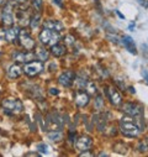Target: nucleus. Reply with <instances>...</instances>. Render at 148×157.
I'll return each mask as SVG.
<instances>
[{
	"label": "nucleus",
	"mask_w": 148,
	"mask_h": 157,
	"mask_svg": "<svg viewBox=\"0 0 148 157\" xmlns=\"http://www.w3.org/2000/svg\"><path fill=\"white\" fill-rule=\"evenodd\" d=\"M120 131L127 137H137L141 134V129L136 123V116H124L120 120Z\"/></svg>",
	"instance_id": "obj_1"
},
{
	"label": "nucleus",
	"mask_w": 148,
	"mask_h": 157,
	"mask_svg": "<svg viewBox=\"0 0 148 157\" xmlns=\"http://www.w3.org/2000/svg\"><path fill=\"white\" fill-rule=\"evenodd\" d=\"M2 108H3L4 113L8 115H17L22 111L24 105H22L21 100H19V99L8 98V99L2 100Z\"/></svg>",
	"instance_id": "obj_2"
},
{
	"label": "nucleus",
	"mask_w": 148,
	"mask_h": 157,
	"mask_svg": "<svg viewBox=\"0 0 148 157\" xmlns=\"http://www.w3.org/2000/svg\"><path fill=\"white\" fill-rule=\"evenodd\" d=\"M40 41L43 46H53L59 40V32L53 31L51 29L43 27V30L40 32Z\"/></svg>",
	"instance_id": "obj_3"
},
{
	"label": "nucleus",
	"mask_w": 148,
	"mask_h": 157,
	"mask_svg": "<svg viewBox=\"0 0 148 157\" xmlns=\"http://www.w3.org/2000/svg\"><path fill=\"white\" fill-rule=\"evenodd\" d=\"M15 5L16 3L14 2H9L4 10H3V16H2V21H3V25L5 27H10L13 26L14 24V11H15Z\"/></svg>",
	"instance_id": "obj_4"
},
{
	"label": "nucleus",
	"mask_w": 148,
	"mask_h": 157,
	"mask_svg": "<svg viewBox=\"0 0 148 157\" xmlns=\"http://www.w3.org/2000/svg\"><path fill=\"white\" fill-rule=\"evenodd\" d=\"M19 41H20V45L26 50V51H32L35 47H36V44H35V40L32 38V36L28 33L27 30H20V33H19Z\"/></svg>",
	"instance_id": "obj_5"
},
{
	"label": "nucleus",
	"mask_w": 148,
	"mask_h": 157,
	"mask_svg": "<svg viewBox=\"0 0 148 157\" xmlns=\"http://www.w3.org/2000/svg\"><path fill=\"white\" fill-rule=\"evenodd\" d=\"M43 71V64L41 61H32L27 62L24 67V72L28 77H36Z\"/></svg>",
	"instance_id": "obj_6"
},
{
	"label": "nucleus",
	"mask_w": 148,
	"mask_h": 157,
	"mask_svg": "<svg viewBox=\"0 0 148 157\" xmlns=\"http://www.w3.org/2000/svg\"><path fill=\"white\" fill-rule=\"evenodd\" d=\"M122 111L130 116H143V106L132 101L125 103L122 105Z\"/></svg>",
	"instance_id": "obj_7"
},
{
	"label": "nucleus",
	"mask_w": 148,
	"mask_h": 157,
	"mask_svg": "<svg viewBox=\"0 0 148 157\" xmlns=\"http://www.w3.org/2000/svg\"><path fill=\"white\" fill-rule=\"evenodd\" d=\"M74 79H76V74H74L73 71L70 69H67L64 71L59 77H58V83L65 88H69L73 86L74 83Z\"/></svg>",
	"instance_id": "obj_8"
},
{
	"label": "nucleus",
	"mask_w": 148,
	"mask_h": 157,
	"mask_svg": "<svg viewBox=\"0 0 148 157\" xmlns=\"http://www.w3.org/2000/svg\"><path fill=\"white\" fill-rule=\"evenodd\" d=\"M35 53L30 52V51H15L13 53V59L17 63H27V62H31L33 58H35Z\"/></svg>",
	"instance_id": "obj_9"
},
{
	"label": "nucleus",
	"mask_w": 148,
	"mask_h": 157,
	"mask_svg": "<svg viewBox=\"0 0 148 157\" xmlns=\"http://www.w3.org/2000/svg\"><path fill=\"white\" fill-rule=\"evenodd\" d=\"M91 146H93V139L88 135H82L76 142V147L78 151H87Z\"/></svg>",
	"instance_id": "obj_10"
},
{
	"label": "nucleus",
	"mask_w": 148,
	"mask_h": 157,
	"mask_svg": "<svg viewBox=\"0 0 148 157\" xmlns=\"http://www.w3.org/2000/svg\"><path fill=\"white\" fill-rule=\"evenodd\" d=\"M106 93H107V97H109V99H110V101H111V104H113V105L117 106V105L121 104V101H122V97H121V94L119 93V90H117L116 88H114V87H109Z\"/></svg>",
	"instance_id": "obj_11"
},
{
	"label": "nucleus",
	"mask_w": 148,
	"mask_h": 157,
	"mask_svg": "<svg viewBox=\"0 0 148 157\" xmlns=\"http://www.w3.org/2000/svg\"><path fill=\"white\" fill-rule=\"evenodd\" d=\"M74 100H76V104L78 106L84 108L89 104V94L83 90H77L76 94H74Z\"/></svg>",
	"instance_id": "obj_12"
},
{
	"label": "nucleus",
	"mask_w": 148,
	"mask_h": 157,
	"mask_svg": "<svg viewBox=\"0 0 148 157\" xmlns=\"http://www.w3.org/2000/svg\"><path fill=\"white\" fill-rule=\"evenodd\" d=\"M19 33H20V29L17 26H10L5 32V40L8 42H15L16 38H19Z\"/></svg>",
	"instance_id": "obj_13"
},
{
	"label": "nucleus",
	"mask_w": 148,
	"mask_h": 157,
	"mask_svg": "<svg viewBox=\"0 0 148 157\" xmlns=\"http://www.w3.org/2000/svg\"><path fill=\"white\" fill-rule=\"evenodd\" d=\"M43 27H47V29H51L53 31L59 32V31H62L64 29V25L58 20H46L43 22Z\"/></svg>",
	"instance_id": "obj_14"
},
{
	"label": "nucleus",
	"mask_w": 148,
	"mask_h": 157,
	"mask_svg": "<svg viewBox=\"0 0 148 157\" xmlns=\"http://www.w3.org/2000/svg\"><path fill=\"white\" fill-rule=\"evenodd\" d=\"M122 44L125 46V48L130 52V53H133V55H137V48H136V45L133 42V40L130 37V36H124L122 37Z\"/></svg>",
	"instance_id": "obj_15"
},
{
	"label": "nucleus",
	"mask_w": 148,
	"mask_h": 157,
	"mask_svg": "<svg viewBox=\"0 0 148 157\" xmlns=\"http://www.w3.org/2000/svg\"><path fill=\"white\" fill-rule=\"evenodd\" d=\"M22 71L24 69L19 64H13V66H10V68L8 71V77L10 79H16V78H19L22 74Z\"/></svg>",
	"instance_id": "obj_16"
},
{
	"label": "nucleus",
	"mask_w": 148,
	"mask_h": 157,
	"mask_svg": "<svg viewBox=\"0 0 148 157\" xmlns=\"http://www.w3.org/2000/svg\"><path fill=\"white\" fill-rule=\"evenodd\" d=\"M67 52V48L64 45H61V44H54L53 46H51V53L54 56V57H62L64 56Z\"/></svg>",
	"instance_id": "obj_17"
},
{
	"label": "nucleus",
	"mask_w": 148,
	"mask_h": 157,
	"mask_svg": "<svg viewBox=\"0 0 148 157\" xmlns=\"http://www.w3.org/2000/svg\"><path fill=\"white\" fill-rule=\"evenodd\" d=\"M16 16H17V21H19V24H20L21 26H26V25L30 24V17H28L27 11L19 9V10L16 11Z\"/></svg>",
	"instance_id": "obj_18"
},
{
	"label": "nucleus",
	"mask_w": 148,
	"mask_h": 157,
	"mask_svg": "<svg viewBox=\"0 0 148 157\" xmlns=\"http://www.w3.org/2000/svg\"><path fill=\"white\" fill-rule=\"evenodd\" d=\"M36 57L39 58L41 62L47 61L50 58V52L46 48H43V47H39V48H37V51H36Z\"/></svg>",
	"instance_id": "obj_19"
},
{
	"label": "nucleus",
	"mask_w": 148,
	"mask_h": 157,
	"mask_svg": "<svg viewBox=\"0 0 148 157\" xmlns=\"http://www.w3.org/2000/svg\"><path fill=\"white\" fill-rule=\"evenodd\" d=\"M40 22H41V15L37 13V14H35L31 19H30V27L32 29V30H36L37 27H39V25H40Z\"/></svg>",
	"instance_id": "obj_20"
},
{
	"label": "nucleus",
	"mask_w": 148,
	"mask_h": 157,
	"mask_svg": "<svg viewBox=\"0 0 148 157\" xmlns=\"http://www.w3.org/2000/svg\"><path fill=\"white\" fill-rule=\"evenodd\" d=\"M114 151H116L121 155H126L128 152V146L124 142H117V144L114 145Z\"/></svg>",
	"instance_id": "obj_21"
},
{
	"label": "nucleus",
	"mask_w": 148,
	"mask_h": 157,
	"mask_svg": "<svg viewBox=\"0 0 148 157\" xmlns=\"http://www.w3.org/2000/svg\"><path fill=\"white\" fill-rule=\"evenodd\" d=\"M48 139L52 141H61L63 139V132L61 130H52L48 132Z\"/></svg>",
	"instance_id": "obj_22"
},
{
	"label": "nucleus",
	"mask_w": 148,
	"mask_h": 157,
	"mask_svg": "<svg viewBox=\"0 0 148 157\" xmlns=\"http://www.w3.org/2000/svg\"><path fill=\"white\" fill-rule=\"evenodd\" d=\"M137 150H138L139 152H147V151H148V137H146V139H143L142 141L138 142Z\"/></svg>",
	"instance_id": "obj_23"
},
{
	"label": "nucleus",
	"mask_w": 148,
	"mask_h": 157,
	"mask_svg": "<svg viewBox=\"0 0 148 157\" xmlns=\"http://www.w3.org/2000/svg\"><path fill=\"white\" fill-rule=\"evenodd\" d=\"M85 88L88 89L89 94H95V93H96V86H95V84H94V82H91V81H88V83H87Z\"/></svg>",
	"instance_id": "obj_24"
},
{
	"label": "nucleus",
	"mask_w": 148,
	"mask_h": 157,
	"mask_svg": "<svg viewBox=\"0 0 148 157\" xmlns=\"http://www.w3.org/2000/svg\"><path fill=\"white\" fill-rule=\"evenodd\" d=\"M102 106H104V100H102L101 95H98V97H96V99H95V108L100 110Z\"/></svg>",
	"instance_id": "obj_25"
},
{
	"label": "nucleus",
	"mask_w": 148,
	"mask_h": 157,
	"mask_svg": "<svg viewBox=\"0 0 148 157\" xmlns=\"http://www.w3.org/2000/svg\"><path fill=\"white\" fill-rule=\"evenodd\" d=\"M32 4L35 6V9H37L39 11L42 9V0H32Z\"/></svg>",
	"instance_id": "obj_26"
},
{
	"label": "nucleus",
	"mask_w": 148,
	"mask_h": 157,
	"mask_svg": "<svg viewBox=\"0 0 148 157\" xmlns=\"http://www.w3.org/2000/svg\"><path fill=\"white\" fill-rule=\"evenodd\" d=\"M47 145H45V144H39L37 145V150H39L41 153H47Z\"/></svg>",
	"instance_id": "obj_27"
},
{
	"label": "nucleus",
	"mask_w": 148,
	"mask_h": 157,
	"mask_svg": "<svg viewBox=\"0 0 148 157\" xmlns=\"http://www.w3.org/2000/svg\"><path fill=\"white\" fill-rule=\"evenodd\" d=\"M50 94H51V95H58V94H59V90H58L57 88H51V89H50Z\"/></svg>",
	"instance_id": "obj_28"
},
{
	"label": "nucleus",
	"mask_w": 148,
	"mask_h": 157,
	"mask_svg": "<svg viewBox=\"0 0 148 157\" xmlns=\"http://www.w3.org/2000/svg\"><path fill=\"white\" fill-rule=\"evenodd\" d=\"M80 156H94L91 152H89L88 150L87 151H82V153H80Z\"/></svg>",
	"instance_id": "obj_29"
},
{
	"label": "nucleus",
	"mask_w": 148,
	"mask_h": 157,
	"mask_svg": "<svg viewBox=\"0 0 148 157\" xmlns=\"http://www.w3.org/2000/svg\"><path fill=\"white\" fill-rule=\"evenodd\" d=\"M139 4L146 6V8H148V0H139Z\"/></svg>",
	"instance_id": "obj_30"
},
{
	"label": "nucleus",
	"mask_w": 148,
	"mask_h": 157,
	"mask_svg": "<svg viewBox=\"0 0 148 157\" xmlns=\"http://www.w3.org/2000/svg\"><path fill=\"white\" fill-rule=\"evenodd\" d=\"M143 77H144V79H146V82L148 83V73H147V71H143Z\"/></svg>",
	"instance_id": "obj_31"
},
{
	"label": "nucleus",
	"mask_w": 148,
	"mask_h": 157,
	"mask_svg": "<svg viewBox=\"0 0 148 157\" xmlns=\"http://www.w3.org/2000/svg\"><path fill=\"white\" fill-rule=\"evenodd\" d=\"M26 156H39V153H36V152H28V153H26Z\"/></svg>",
	"instance_id": "obj_32"
},
{
	"label": "nucleus",
	"mask_w": 148,
	"mask_h": 157,
	"mask_svg": "<svg viewBox=\"0 0 148 157\" xmlns=\"http://www.w3.org/2000/svg\"><path fill=\"white\" fill-rule=\"evenodd\" d=\"M54 3H56L57 5H59V6H61V5H62V0H54Z\"/></svg>",
	"instance_id": "obj_33"
},
{
	"label": "nucleus",
	"mask_w": 148,
	"mask_h": 157,
	"mask_svg": "<svg viewBox=\"0 0 148 157\" xmlns=\"http://www.w3.org/2000/svg\"><path fill=\"white\" fill-rule=\"evenodd\" d=\"M4 4H6V0H0V6L4 5Z\"/></svg>",
	"instance_id": "obj_34"
},
{
	"label": "nucleus",
	"mask_w": 148,
	"mask_h": 157,
	"mask_svg": "<svg viewBox=\"0 0 148 157\" xmlns=\"http://www.w3.org/2000/svg\"><path fill=\"white\" fill-rule=\"evenodd\" d=\"M128 89H130V92H131V93H133V94L136 93V90H135V88H131V87H130Z\"/></svg>",
	"instance_id": "obj_35"
},
{
	"label": "nucleus",
	"mask_w": 148,
	"mask_h": 157,
	"mask_svg": "<svg viewBox=\"0 0 148 157\" xmlns=\"http://www.w3.org/2000/svg\"><path fill=\"white\" fill-rule=\"evenodd\" d=\"M116 13H117V15H119V16H120V17H121V19H125V16H124V15H122V14H120V13H119V11H116Z\"/></svg>",
	"instance_id": "obj_36"
},
{
	"label": "nucleus",
	"mask_w": 148,
	"mask_h": 157,
	"mask_svg": "<svg viewBox=\"0 0 148 157\" xmlns=\"http://www.w3.org/2000/svg\"><path fill=\"white\" fill-rule=\"evenodd\" d=\"M19 3H25V0H17Z\"/></svg>",
	"instance_id": "obj_37"
},
{
	"label": "nucleus",
	"mask_w": 148,
	"mask_h": 157,
	"mask_svg": "<svg viewBox=\"0 0 148 157\" xmlns=\"http://www.w3.org/2000/svg\"><path fill=\"white\" fill-rule=\"evenodd\" d=\"M0 56H2V52H0Z\"/></svg>",
	"instance_id": "obj_38"
},
{
	"label": "nucleus",
	"mask_w": 148,
	"mask_h": 157,
	"mask_svg": "<svg viewBox=\"0 0 148 157\" xmlns=\"http://www.w3.org/2000/svg\"><path fill=\"white\" fill-rule=\"evenodd\" d=\"M147 126H148V125H147Z\"/></svg>",
	"instance_id": "obj_39"
}]
</instances>
